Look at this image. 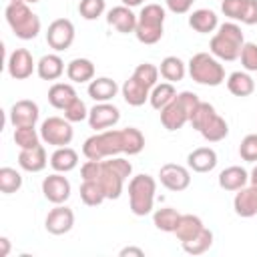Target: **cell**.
Here are the masks:
<instances>
[{"label": "cell", "mask_w": 257, "mask_h": 257, "mask_svg": "<svg viewBox=\"0 0 257 257\" xmlns=\"http://www.w3.org/2000/svg\"><path fill=\"white\" fill-rule=\"evenodd\" d=\"M243 44H245V36H243L241 26L231 20V22L219 24L217 32L211 36L209 52H211L215 58H219V60L233 62V60L239 58Z\"/></svg>", "instance_id": "cell-1"}, {"label": "cell", "mask_w": 257, "mask_h": 257, "mask_svg": "<svg viewBox=\"0 0 257 257\" xmlns=\"http://www.w3.org/2000/svg\"><path fill=\"white\" fill-rule=\"evenodd\" d=\"M189 122L193 124L195 131L201 133V137L207 143H219V141L227 139V135H229L227 120L221 114H217V110H215V106L211 102H203L201 100L197 104V108L193 110Z\"/></svg>", "instance_id": "cell-2"}, {"label": "cell", "mask_w": 257, "mask_h": 257, "mask_svg": "<svg viewBox=\"0 0 257 257\" xmlns=\"http://www.w3.org/2000/svg\"><path fill=\"white\" fill-rule=\"evenodd\" d=\"M124 153V139H122V128H106L98 131L92 137H88L82 145V155L90 161H102L108 157H118Z\"/></svg>", "instance_id": "cell-3"}, {"label": "cell", "mask_w": 257, "mask_h": 257, "mask_svg": "<svg viewBox=\"0 0 257 257\" xmlns=\"http://www.w3.org/2000/svg\"><path fill=\"white\" fill-rule=\"evenodd\" d=\"M133 173V165L131 161L122 159V157H108L100 161V175H98V183L106 195V199H118L122 193V185L124 181L131 177Z\"/></svg>", "instance_id": "cell-4"}, {"label": "cell", "mask_w": 257, "mask_h": 257, "mask_svg": "<svg viewBox=\"0 0 257 257\" xmlns=\"http://www.w3.org/2000/svg\"><path fill=\"white\" fill-rule=\"evenodd\" d=\"M201 102V98L191 92V90H183V92H177V96L163 108L159 110L161 114V124L167 128V131H179L183 128L189 120H191V114L193 110L197 108V104Z\"/></svg>", "instance_id": "cell-5"}, {"label": "cell", "mask_w": 257, "mask_h": 257, "mask_svg": "<svg viewBox=\"0 0 257 257\" xmlns=\"http://www.w3.org/2000/svg\"><path fill=\"white\" fill-rule=\"evenodd\" d=\"M189 76L203 86H219L225 82V66L211 52H197L187 62Z\"/></svg>", "instance_id": "cell-6"}, {"label": "cell", "mask_w": 257, "mask_h": 257, "mask_svg": "<svg viewBox=\"0 0 257 257\" xmlns=\"http://www.w3.org/2000/svg\"><path fill=\"white\" fill-rule=\"evenodd\" d=\"M6 22L16 38L20 40H32L40 32V18L30 10L26 2H8L6 6Z\"/></svg>", "instance_id": "cell-7"}, {"label": "cell", "mask_w": 257, "mask_h": 257, "mask_svg": "<svg viewBox=\"0 0 257 257\" xmlns=\"http://www.w3.org/2000/svg\"><path fill=\"white\" fill-rule=\"evenodd\" d=\"M165 30V8L161 4H145L137 16L135 36L143 44H157Z\"/></svg>", "instance_id": "cell-8"}, {"label": "cell", "mask_w": 257, "mask_h": 257, "mask_svg": "<svg viewBox=\"0 0 257 257\" xmlns=\"http://www.w3.org/2000/svg\"><path fill=\"white\" fill-rule=\"evenodd\" d=\"M157 181L151 175H135L128 181V205L137 217H145L155 207Z\"/></svg>", "instance_id": "cell-9"}, {"label": "cell", "mask_w": 257, "mask_h": 257, "mask_svg": "<svg viewBox=\"0 0 257 257\" xmlns=\"http://www.w3.org/2000/svg\"><path fill=\"white\" fill-rule=\"evenodd\" d=\"M74 137L72 122L62 116H48L40 124V139L52 147H66Z\"/></svg>", "instance_id": "cell-10"}, {"label": "cell", "mask_w": 257, "mask_h": 257, "mask_svg": "<svg viewBox=\"0 0 257 257\" xmlns=\"http://www.w3.org/2000/svg\"><path fill=\"white\" fill-rule=\"evenodd\" d=\"M74 24L72 20L68 18H56L48 24V30H46V42L50 48H54L56 52H62L66 48L72 46L74 42Z\"/></svg>", "instance_id": "cell-11"}, {"label": "cell", "mask_w": 257, "mask_h": 257, "mask_svg": "<svg viewBox=\"0 0 257 257\" xmlns=\"http://www.w3.org/2000/svg\"><path fill=\"white\" fill-rule=\"evenodd\" d=\"M221 12L233 22L241 24H257V0H223Z\"/></svg>", "instance_id": "cell-12"}, {"label": "cell", "mask_w": 257, "mask_h": 257, "mask_svg": "<svg viewBox=\"0 0 257 257\" xmlns=\"http://www.w3.org/2000/svg\"><path fill=\"white\" fill-rule=\"evenodd\" d=\"M159 181L169 191H175V193L185 191L191 185V169L177 163H167L159 171Z\"/></svg>", "instance_id": "cell-13"}, {"label": "cell", "mask_w": 257, "mask_h": 257, "mask_svg": "<svg viewBox=\"0 0 257 257\" xmlns=\"http://www.w3.org/2000/svg\"><path fill=\"white\" fill-rule=\"evenodd\" d=\"M70 191H72V187H70V181L64 177V173L54 171L52 175L44 177V181H42V195L46 201H50L54 205L66 203L70 197Z\"/></svg>", "instance_id": "cell-14"}, {"label": "cell", "mask_w": 257, "mask_h": 257, "mask_svg": "<svg viewBox=\"0 0 257 257\" xmlns=\"http://www.w3.org/2000/svg\"><path fill=\"white\" fill-rule=\"evenodd\" d=\"M6 68H8V74L14 78V80H26L32 76L34 68H36V62L30 54V50L26 48H16L10 52L8 56V62H6Z\"/></svg>", "instance_id": "cell-15"}, {"label": "cell", "mask_w": 257, "mask_h": 257, "mask_svg": "<svg viewBox=\"0 0 257 257\" xmlns=\"http://www.w3.org/2000/svg\"><path fill=\"white\" fill-rule=\"evenodd\" d=\"M118 120H120V110L112 102H96L88 110V124L96 133L114 126Z\"/></svg>", "instance_id": "cell-16"}, {"label": "cell", "mask_w": 257, "mask_h": 257, "mask_svg": "<svg viewBox=\"0 0 257 257\" xmlns=\"http://www.w3.org/2000/svg\"><path fill=\"white\" fill-rule=\"evenodd\" d=\"M38 116H40V108L30 98L16 100L10 106V112H8V118H10L14 128H18V126H36Z\"/></svg>", "instance_id": "cell-17"}, {"label": "cell", "mask_w": 257, "mask_h": 257, "mask_svg": "<svg viewBox=\"0 0 257 257\" xmlns=\"http://www.w3.org/2000/svg\"><path fill=\"white\" fill-rule=\"evenodd\" d=\"M44 227L52 235H64V233H68L74 227V211L70 207H66L64 203L62 205H56L54 209L48 211V215L44 219Z\"/></svg>", "instance_id": "cell-18"}, {"label": "cell", "mask_w": 257, "mask_h": 257, "mask_svg": "<svg viewBox=\"0 0 257 257\" xmlns=\"http://www.w3.org/2000/svg\"><path fill=\"white\" fill-rule=\"evenodd\" d=\"M106 22H108L116 32H120V34H131V32H135V28H137V14H135L128 6L120 4V6H114V8L108 10Z\"/></svg>", "instance_id": "cell-19"}, {"label": "cell", "mask_w": 257, "mask_h": 257, "mask_svg": "<svg viewBox=\"0 0 257 257\" xmlns=\"http://www.w3.org/2000/svg\"><path fill=\"white\" fill-rule=\"evenodd\" d=\"M187 167L193 173H211L217 167V153L211 147H197L187 155Z\"/></svg>", "instance_id": "cell-20"}, {"label": "cell", "mask_w": 257, "mask_h": 257, "mask_svg": "<svg viewBox=\"0 0 257 257\" xmlns=\"http://www.w3.org/2000/svg\"><path fill=\"white\" fill-rule=\"evenodd\" d=\"M233 209L239 217H253L257 215V187L251 185V187H243L239 191H235V199H233Z\"/></svg>", "instance_id": "cell-21"}, {"label": "cell", "mask_w": 257, "mask_h": 257, "mask_svg": "<svg viewBox=\"0 0 257 257\" xmlns=\"http://www.w3.org/2000/svg\"><path fill=\"white\" fill-rule=\"evenodd\" d=\"M18 165L22 171L28 173H40L46 165H48V157H46V149L42 145L34 147V149H20L18 153Z\"/></svg>", "instance_id": "cell-22"}, {"label": "cell", "mask_w": 257, "mask_h": 257, "mask_svg": "<svg viewBox=\"0 0 257 257\" xmlns=\"http://www.w3.org/2000/svg\"><path fill=\"white\" fill-rule=\"evenodd\" d=\"M118 92V84L108 76H98L88 82V96L94 102H110Z\"/></svg>", "instance_id": "cell-23"}, {"label": "cell", "mask_w": 257, "mask_h": 257, "mask_svg": "<svg viewBox=\"0 0 257 257\" xmlns=\"http://www.w3.org/2000/svg\"><path fill=\"white\" fill-rule=\"evenodd\" d=\"M120 92H122L124 102L131 104V106H143L151 96V88H147L143 82H139L133 74H131V78H126L122 82Z\"/></svg>", "instance_id": "cell-24"}, {"label": "cell", "mask_w": 257, "mask_h": 257, "mask_svg": "<svg viewBox=\"0 0 257 257\" xmlns=\"http://www.w3.org/2000/svg\"><path fill=\"white\" fill-rule=\"evenodd\" d=\"M189 26L199 34H209L219 28V16L209 8H199V10L191 12Z\"/></svg>", "instance_id": "cell-25"}, {"label": "cell", "mask_w": 257, "mask_h": 257, "mask_svg": "<svg viewBox=\"0 0 257 257\" xmlns=\"http://www.w3.org/2000/svg\"><path fill=\"white\" fill-rule=\"evenodd\" d=\"M36 72L42 80H58L64 74V60L56 52L44 54L36 62Z\"/></svg>", "instance_id": "cell-26"}, {"label": "cell", "mask_w": 257, "mask_h": 257, "mask_svg": "<svg viewBox=\"0 0 257 257\" xmlns=\"http://www.w3.org/2000/svg\"><path fill=\"white\" fill-rule=\"evenodd\" d=\"M227 90L239 98L251 96L255 90V80L247 70H235L227 76Z\"/></svg>", "instance_id": "cell-27"}, {"label": "cell", "mask_w": 257, "mask_h": 257, "mask_svg": "<svg viewBox=\"0 0 257 257\" xmlns=\"http://www.w3.org/2000/svg\"><path fill=\"white\" fill-rule=\"evenodd\" d=\"M247 181L249 173L239 165H231L219 173V187L225 191H239L247 185Z\"/></svg>", "instance_id": "cell-28"}, {"label": "cell", "mask_w": 257, "mask_h": 257, "mask_svg": "<svg viewBox=\"0 0 257 257\" xmlns=\"http://www.w3.org/2000/svg\"><path fill=\"white\" fill-rule=\"evenodd\" d=\"M66 76L72 82H90L94 78V62L88 58H72L66 64Z\"/></svg>", "instance_id": "cell-29"}, {"label": "cell", "mask_w": 257, "mask_h": 257, "mask_svg": "<svg viewBox=\"0 0 257 257\" xmlns=\"http://www.w3.org/2000/svg\"><path fill=\"white\" fill-rule=\"evenodd\" d=\"M78 165V153L74 149L66 147H56V151L50 155V167L56 173H70Z\"/></svg>", "instance_id": "cell-30"}, {"label": "cell", "mask_w": 257, "mask_h": 257, "mask_svg": "<svg viewBox=\"0 0 257 257\" xmlns=\"http://www.w3.org/2000/svg\"><path fill=\"white\" fill-rule=\"evenodd\" d=\"M74 98H76V90L68 82H54L48 88V102L58 110H64Z\"/></svg>", "instance_id": "cell-31"}, {"label": "cell", "mask_w": 257, "mask_h": 257, "mask_svg": "<svg viewBox=\"0 0 257 257\" xmlns=\"http://www.w3.org/2000/svg\"><path fill=\"white\" fill-rule=\"evenodd\" d=\"M203 227H205V225H203L201 217L191 215V213H185V215H181V219H179V223H177L175 235H177V239H179L181 243H185V241L193 239L195 235H199V233L203 231Z\"/></svg>", "instance_id": "cell-32"}, {"label": "cell", "mask_w": 257, "mask_h": 257, "mask_svg": "<svg viewBox=\"0 0 257 257\" xmlns=\"http://www.w3.org/2000/svg\"><path fill=\"white\" fill-rule=\"evenodd\" d=\"M159 72L161 76L167 80V82H179L185 78L187 74V64L179 58V56H165L161 60V66H159Z\"/></svg>", "instance_id": "cell-33"}, {"label": "cell", "mask_w": 257, "mask_h": 257, "mask_svg": "<svg viewBox=\"0 0 257 257\" xmlns=\"http://www.w3.org/2000/svg\"><path fill=\"white\" fill-rule=\"evenodd\" d=\"M177 96V88L173 82H157L153 88H151V96H149V102L155 110H163L173 98Z\"/></svg>", "instance_id": "cell-34"}, {"label": "cell", "mask_w": 257, "mask_h": 257, "mask_svg": "<svg viewBox=\"0 0 257 257\" xmlns=\"http://www.w3.org/2000/svg\"><path fill=\"white\" fill-rule=\"evenodd\" d=\"M181 219V213L173 207H161L153 213V223L159 231H165V233H175L177 229V223Z\"/></svg>", "instance_id": "cell-35"}, {"label": "cell", "mask_w": 257, "mask_h": 257, "mask_svg": "<svg viewBox=\"0 0 257 257\" xmlns=\"http://www.w3.org/2000/svg\"><path fill=\"white\" fill-rule=\"evenodd\" d=\"M181 245H183L185 253H189V255H203L213 245V231L207 229V227H203V231L199 235H195L193 239H189V241H185Z\"/></svg>", "instance_id": "cell-36"}, {"label": "cell", "mask_w": 257, "mask_h": 257, "mask_svg": "<svg viewBox=\"0 0 257 257\" xmlns=\"http://www.w3.org/2000/svg\"><path fill=\"white\" fill-rule=\"evenodd\" d=\"M80 199L86 207H96L102 201H106V195L98 181H82L80 185Z\"/></svg>", "instance_id": "cell-37"}, {"label": "cell", "mask_w": 257, "mask_h": 257, "mask_svg": "<svg viewBox=\"0 0 257 257\" xmlns=\"http://www.w3.org/2000/svg\"><path fill=\"white\" fill-rule=\"evenodd\" d=\"M20 187H22V175L12 167H2L0 169V191L4 195H12L20 191Z\"/></svg>", "instance_id": "cell-38"}, {"label": "cell", "mask_w": 257, "mask_h": 257, "mask_svg": "<svg viewBox=\"0 0 257 257\" xmlns=\"http://www.w3.org/2000/svg\"><path fill=\"white\" fill-rule=\"evenodd\" d=\"M40 131H36V126H18L14 128V143L20 149H34L40 145Z\"/></svg>", "instance_id": "cell-39"}, {"label": "cell", "mask_w": 257, "mask_h": 257, "mask_svg": "<svg viewBox=\"0 0 257 257\" xmlns=\"http://www.w3.org/2000/svg\"><path fill=\"white\" fill-rule=\"evenodd\" d=\"M122 139H124V155H139L145 149V135L135 126L122 128Z\"/></svg>", "instance_id": "cell-40"}, {"label": "cell", "mask_w": 257, "mask_h": 257, "mask_svg": "<svg viewBox=\"0 0 257 257\" xmlns=\"http://www.w3.org/2000/svg\"><path fill=\"white\" fill-rule=\"evenodd\" d=\"M159 66H155V64H151V62H143V64H139L135 70H133V76L139 80V82H143L147 88H153L155 84H157V80H159Z\"/></svg>", "instance_id": "cell-41"}, {"label": "cell", "mask_w": 257, "mask_h": 257, "mask_svg": "<svg viewBox=\"0 0 257 257\" xmlns=\"http://www.w3.org/2000/svg\"><path fill=\"white\" fill-rule=\"evenodd\" d=\"M106 2L104 0H80L78 2V12L84 20H96L104 14Z\"/></svg>", "instance_id": "cell-42"}, {"label": "cell", "mask_w": 257, "mask_h": 257, "mask_svg": "<svg viewBox=\"0 0 257 257\" xmlns=\"http://www.w3.org/2000/svg\"><path fill=\"white\" fill-rule=\"evenodd\" d=\"M64 118L70 120V122H82V120H88V108L84 104V100H80L78 96L64 108Z\"/></svg>", "instance_id": "cell-43"}, {"label": "cell", "mask_w": 257, "mask_h": 257, "mask_svg": "<svg viewBox=\"0 0 257 257\" xmlns=\"http://www.w3.org/2000/svg\"><path fill=\"white\" fill-rule=\"evenodd\" d=\"M239 58H241V66L247 72H257V44L255 42H245Z\"/></svg>", "instance_id": "cell-44"}, {"label": "cell", "mask_w": 257, "mask_h": 257, "mask_svg": "<svg viewBox=\"0 0 257 257\" xmlns=\"http://www.w3.org/2000/svg\"><path fill=\"white\" fill-rule=\"evenodd\" d=\"M239 157L247 163H257V135H247L239 145Z\"/></svg>", "instance_id": "cell-45"}, {"label": "cell", "mask_w": 257, "mask_h": 257, "mask_svg": "<svg viewBox=\"0 0 257 257\" xmlns=\"http://www.w3.org/2000/svg\"><path fill=\"white\" fill-rule=\"evenodd\" d=\"M100 175V161H90L86 159V163H82L80 167V177L82 181H96Z\"/></svg>", "instance_id": "cell-46"}, {"label": "cell", "mask_w": 257, "mask_h": 257, "mask_svg": "<svg viewBox=\"0 0 257 257\" xmlns=\"http://www.w3.org/2000/svg\"><path fill=\"white\" fill-rule=\"evenodd\" d=\"M195 0H165L167 8L173 12V14H187L191 10Z\"/></svg>", "instance_id": "cell-47"}, {"label": "cell", "mask_w": 257, "mask_h": 257, "mask_svg": "<svg viewBox=\"0 0 257 257\" xmlns=\"http://www.w3.org/2000/svg\"><path fill=\"white\" fill-rule=\"evenodd\" d=\"M120 257H126V255H135V257H143L145 255V251L141 249V247H124V249H120V253H118Z\"/></svg>", "instance_id": "cell-48"}, {"label": "cell", "mask_w": 257, "mask_h": 257, "mask_svg": "<svg viewBox=\"0 0 257 257\" xmlns=\"http://www.w3.org/2000/svg\"><path fill=\"white\" fill-rule=\"evenodd\" d=\"M0 245H2V249H0V257H6L8 251H10V241H8V237H0Z\"/></svg>", "instance_id": "cell-49"}, {"label": "cell", "mask_w": 257, "mask_h": 257, "mask_svg": "<svg viewBox=\"0 0 257 257\" xmlns=\"http://www.w3.org/2000/svg\"><path fill=\"white\" fill-rule=\"evenodd\" d=\"M124 6H128V8H135V6H141L145 0H120Z\"/></svg>", "instance_id": "cell-50"}, {"label": "cell", "mask_w": 257, "mask_h": 257, "mask_svg": "<svg viewBox=\"0 0 257 257\" xmlns=\"http://www.w3.org/2000/svg\"><path fill=\"white\" fill-rule=\"evenodd\" d=\"M249 181H251V185H255L257 187V165L253 167V171L249 173Z\"/></svg>", "instance_id": "cell-51"}, {"label": "cell", "mask_w": 257, "mask_h": 257, "mask_svg": "<svg viewBox=\"0 0 257 257\" xmlns=\"http://www.w3.org/2000/svg\"><path fill=\"white\" fill-rule=\"evenodd\" d=\"M16 2H26V4H36V2H40V0H16Z\"/></svg>", "instance_id": "cell-52"}]
</instances>
